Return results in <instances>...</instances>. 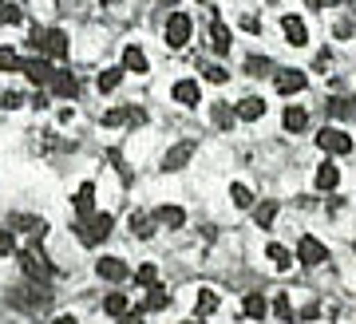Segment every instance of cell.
Here are the masks:
<instances>
[{
  "mask_svg": "<svg viewBox=\"0 0 356 324\" xmlns=\"http://www.w3.org/2000/svg\"><path fill=\"white\" fill-rule=\"evenodd\" d=\"M229 198H234V206H238V210H245V206L254 202V194H250V186H242V182H234V186H229Z\"/></svg>",
  "mask_w": 356,
  "mask_h": 324,
  "instance_id": "obj_31",
  "label": "cell"
},
{
  "mask_svg": "<svg viewBox=\"0 0 356 324\" xmlns=\"http://www.w3.org/2000/svg\"><path fill=\"white\" fill-rule=\"evenodd\" d=\"M305 127H309V111H305V107H297V103L285 107V131H289V135H301Z\"/></svg>",
  "mask_w": 356,
  "mask_h": 324,
  "instance_id": "obj_15",
  "label": "cell"
},
{
  "mask_svg": "<svg viewBox=\"0 0 356 324\" xmlns=\"http://www.w3.org/2000/svg\"><path fill=\"white\" fill-rule=\"evenodd\" d=\"M48 88H51V95H60V99H72V95L79 91V83H76V75H72V72H56Z\"/></svg>",
  "mask_w": 356,
  "mask_h": 324,
  "instance_id": "obj_11",
  "label": "cell"
},
{
  "mask_svg": "<svg viewBox=\"0 0 356 324\" xmlns=\"http://www.w3.org/2000/svg\"><path fill=\"white\" fill-rule=\"evenodd\" d=\"M242 309H245V316H254V321H261V316H266V297H257V293H250V297L242 300Z\"/></svg>",
  "mask_w": 356,
  "mask_h": 324,
  "instance_id": "obj_28",
  "label": "cell"
},
{
  "mask_svg": "<svg viewBox=\"0 0 356 324\" xmlns=\"http://www.w3.org/2000/svg\"><path fill=\"white\" fill-rule=\"evenodd\" d=\"M95 269H99L103 281H127V261H119V257H103Z\"/></svg>",
  "mask_w": 356,
  "mask_h": 324,
  "instance_id": "obj_14",
  "label": "cell"
},
{
  "mask_svg": "<svg viewBox=\"0 0 356 324\" xmlns=\"http://www.w3.org/2000/svg\"><path fill=\"white\" fill-rule=\"evenodd\" d=\"M103 309L111 312V316H127V309H131L127 293H107V300H103Z\"/></svg>",
  "mask_w": 356,
  "mask_h": 324,
  "instance_id": "obj_24",
  "label": "cell"
},
{
  "mask_svg": "<svg viewBox=\"0 0 356 324\" xmlns=\"http://www.w3.org/2000/svg\"><path fill=\"white\" fill-rule=\"evenodd\" d=\"M273 312H277L281 321H293V305H289V297H285V293H281V297L273 300Z\"/></svg>",
  "mask_w": 356,
  "mask_h": 324,
  "instance_id": "obj_39",
  "label": "cell"
},
{
  "mask_svg": "<svg viewBox=\"0 0 356 324\" xmlns=\"http://www.w3.org/2000/svg\"><path fill=\"white\" fill-rule=\"evenodd\" d=\"M20 269H24V277L28 281H40V285H48L51 277H56V269L48 265V257L40 253V245L36 241H28L24 250H20Z\"/></svg>",
  "mask_w": 356,
  "mask_h": 324,
  "instance_id": "obj_1",
  "label": "cell"
},
{
  "mask_svg": "<svg viewBox=\"0 0 356 324\" xmlns=\"http://www.w3.org/2000/svg\"><path fill=\"white\" fill-rule=\"evenodd\" d=\"M20 20H24V13L8 0H0V24H20Z\"/></svg>",
  "mask_w": 356,
  "mask_h": 324,
  "instance_id": "obj_32",
  "label": "cell"
},
{
  "mask_svg": "<svg viewBox=\"0 0 356 324\" xmlns=\"http://www.w3.org/2000/svg\"><path fill=\"white\" fill-rule=\"evenodd\" d=\"M13 225H16V229H24L28 241H40V237H44V229H48V225H44V218H13Z\"/></svg>",
  "mask_w": 356,
  "mask_h": 324,
  "instance_id": "obj_21",
  "label": "cell"
},
{
  "mask_svg": "<svg viewBox=\"0 0 356 324\" xmlns=\"http://www.w3.org/2000/svg\"><path fill=\"white\" fill-rule=\"evenodd\" d=\"M254 218H257V225H261V229H269V225H273V218H277V202H261V206L254 210Z\"/></svg>",
  "mask_w": 356,
  "mask_h": 324,
  "instance_id": "obj_27",
  "label": "cell"
},
{
  "mask_svg": "<svg viewBox=\"0 0 356 324\" xmlns=\"http://www.w3.org/2000/svg\"><path fill=\"white\" fill-rule=\"evenodd\" d=\"M32 44H36L48 60H64L67 56V32H60V28H36V32H32Z\"/></svg>",
  "mask_w": 356,
  "mask_h": 324,
  "instance_id": "obj_2",
  "label": "cell"
},
{
  "mask_svg": "<svg viewBox=\"0 0 356 324\" xmlns=\"http://www.w3.org/2000/svg\"><path fill=\"white\" fill-rule=\"evenodd\" d=\"M266 253H269V261L277 265V269H289V265H293V253L285 250V245H277V241H269Z\"/></svg>",
  "mask_w": 356,
  "mask_h": 324,
  "instance_id": "obj_25",
  "label": "cell"
},
{
  "mask_svg": "<svg viewBox=\"0 0 356 324\" xmlns=\"http://www.w3.org/2000/svg\"><path fill=\"white\" fill-rule=\"evenodd\" d=\"M210 48H214L218 56H226V51H229V28L222 24V20L210 24Z\"/></svg>",
  "mask_w": 356,
  "mask_h": 324,
  "instance_id": "obj_19",
  "label": "cell"
},
{
  "mask_svg": "<svg viewBox=\"0 0 356 324\" xmlns=\"http://www.w3.org/2000/svg\"><path fill=\"white\" fill-rule=\"evenodd\" d=\"M51 324H79V321H76V316H56Z\"/></svg>",
  "mask_w": 356,
  "mask_h": 324,
  "instance_id": "obj_45",
  "label": "cell"
},
{
  "mask_svg": "<svg viewBox=\"0 0 356 324\" xmlns=\"http://www.w3.org/2000/svg\"><path fill=\"white\" fill-rule=\"evenodd\" d=\"M154 225L182 229V225H186V210H178V206H159V210H154Z\"/></svg>",
  "mask_w": 356,
  "mask_h": 324,
  "instance_id": "obj_10",
  "label": "cell"
},
{
  "mask_svg": "<svg viewBox=\"0 0 356 324\" xmlns=\"http://www.w3.org/2000/svg\"><path fill=\"white\" fill-rule=\"evenodd\" d=\"M309 4H317V8H329V4H341V0H309Z\"/></svg>",
  "mask_w": 356,
  "mask_h": 324,
  "instance_id": "obj_44",
  "label": "cell"
},
{
  "mask_svg": "<svg viewBox=\"0 0 356 324\" xmlns=\"http://www.w3.org/2000/svg\"><path fill=\"white\" fill-rule=\"evenodd\" d=\"M317 190H337V182H341V166H332V162H321L317 166Z\"/></svg>",
  "mask_w": 356,
  "mask_h": 324,
  "instance_id": "obj_16",
  "label": "cell"
},
{
  "mask_svg": "<svg viewBox=\"0 0 356 324\" xmlns=\"http://www.w3.org/2000/svg\"><path fill=\"white\" fill-rule=\"evenodd\" d=\"M305 72H297V67H285V72H277V79H273V88L281 91V95H297V91H305Z\"/></svg>",
  "mask_w": 356,
  "mask_h": 324,
  "instance_id": "obj_7",
  "label": "cell"
},
{
  "mask_svg": "<svg viewBox=\"0 0 356 324\" xmlns=\"http://www.w3.org/2000/svg\"><path fill=\"white\" fill-rule=\"evenodd\" d=\"M234 111H238V119H245V123H254V119H261V115H266V103L257 99V95H250V99H242L238 107H234Z\"/></svg>",
  "mask_w": 356,
  "mask_h": 324,
  "instance_id": "obj_17",
  "label": "cell"
},
{
  "mask_svg": "<svg viewBox=\"0 0 356 324\" xmlns=\"http://www.w3.org/2000/svg\"><path fill=\"white\" fill-rule=\"evenodd\" d=\"M166 305H170V293H166V289H159V285L147 289V300H143V309L147 312H163Z\"/></svg>",
  "mask_w": 356,
  "mask_h": 324,
  "instance_id": "obj_22",
  "label": "cell"
},
{
  "mask_svg": "<svg viewBox=\"0 0 356 324\" xmlns=\"http://www.w3.org/2000/svg\"><path fill=\"white\" fill-rule=\"evenodd\" d=\"M281 32H285V40H289L293 48H305L309 44V32H305L301 16H281Z\"/></svg>",
  "mask_w": 356,
  "mask_h": 324,
  "instance_id": "obj_8",
  "label": "cell"
},
{
  "mask_svg": "<svg viewBox=\"0 0 356 324\" xmlns=\"http://www.w3.org/2000/svg\"><path fill=\"white\" fill-rule=\"evenodd\" d=\"M111 213H95V218H91V222H83L79 225V241H83V245H99V241H107V237H111Z\"/></svg>",
  "mask_w": 356,
  "mask_h": 324,
  "instance_id": "obj_3",
  "label": "cell"
},
{
  "mask_svg": "<svg viewBox=\"0 0 356 324\" xmlns=\"http://www.w3.org/2000/svg\"><path fill=\"white\" fill-rule=\"evenodd\" d=\"M245 72L250 75H269L273 72V63H269L266 56H250V60H245Z\"/></svg>",
  "mask_w": 356,
  "mask_h": 324,
  "instance_id": "obj_34",
  "label": "cell"
},
{
  "mask_svg": "<svg viewBox=\"0 0 356 324\" xmlns=\"http://www.w3.org/2000/svg\"><path fill=\"white\" fill-rule=\"evenodd\" d=\"M191 32H194V24H191L186 13H175L170 20H166V44H170V48H186Z\"/></svg>",
  "mask_w": 356,
  "mask_h": 324,
  "instance_id": "obj_4",
  "label": "cell"
},
{
  "mask_svg": "<svg viewBox=\"0 0 356 324\" xmlns=\"http://www.w3.org/2000/svg\"><path fill=\"white\" fill-rule=\"evenodd\" d=\"M191 159H194V143H175V147L166 150L163 170H182V166H186Z\"/></svg>",
  "mask_w": 356,
  "mask_h": 324,
  "instance_id": "obj_9",
  "label": "cell"
},
{
  "mask_svg": "<svg viewBox=\"0 0 356 324\" xmlns=\"http://www.w3.org/2000/svg\"><path fill=\"white\" fill-rule=\"evenodd\" d=\"M332 115H337V119H341V115H348V103H341V99H332V107H329Z\"/></svg>",
  "mask_w": 356,
  "mask_h": 324,
  "instance_id": "obj_41",
  "label": "cell"
},
{
  "mask_svg": "<svg viewBox=\"0 0 356 324\" xmlns=\"http://www.w3.org/2000/svg\"><path fill=\"white\" fill-rule=\"evenodd\" d=\"M191 324H198V321H191Z\"/></svg>",
  "mask_w": 356,
  "mask_h": 324,
  "instance_id": "obj_48",
  "label": "cell"
},
{
  "mask_svg": "<svg viewBox=\"0 0 356 324\" xmlns=\"http://www.w3.org/2000/svg\"><path fill=\"white\" fill-rule=\"evenodd\" d=\"M123 67H127V72H135V75H143V72H147V56H143V48H139V44H131V48H123Z\"/></svg>",
  "mask_w": 356,
  "mask_h": 324,
  "instance_id": "obj_18",
  "label": "cell"
},
{
  "mask_svg": "<svg viewBox=\"0 0 356 324\" xmlns=\"http://www.w3.org/2000/svg\"><path fill=\"white\" fill-rule=\"evenodd\" d=\"M119 324H143L139 312H127V316H119Z\"/></svg>",
  "mask_w": 356,
  "mask_h": 324,
  "instance_id": "obj_42",
  "label": "cell"
},
{
  "mask_svg": "<svg viewBox=\"0 0 356 324\" xmlns=\"http://www.w3.org/2000/svg\"><path fill=\"white\" fill-rule=\"evenodd\" d=\"M242 24H245V28H250V32H257V28H261V24H257V16H250V13H245V16H242Z\"/></svg>",
  "mask_w": 356,
  "mask_h": 324,
  "instance_id": "obj_43",
  "label": "cell"
},
{
  "mask_svg": "<svg viewBox=\"0 0 356 324\" xmlns=\"http://www.w3.org/2000/svg\"><path fill=\"white\" fill-rule=\"evenodd\" d=\"M317 147L329 150V154H348V150H353V138L344 135L341 127H325L317 135Z\"/></svg>",
  "mask_w": 356,
  "mask_h": 324,
  "instance_id": "obj_5",
  "label": "cell"
},
{
  "mask_svg": "<svg viewBox=\"0 0 356 324\" xmlns=\"http://www.w3.org/2000/svg\"><path fill=\"white\" fill-rule=\"evenodd\" d=\"M175 99L182 103V107H194V103H198V83H194V79H178L175 83Z\"/></svg>",
  "mask_w": 356,
  "mask_h": 324,
  "instance_id": "obj_20",
  "label": "cell"
},
{
  "mask_svg": "<svg viewBox=\"0 0 356 324\" xmlns=\"http://www.w3.org/2000/svg\"><path fill=\"white\" fill-rule=\"evenodd\" d=\"M135 281H139V285H147V289H151V285H159V269H154L151 261H147V265H139V273H135Z\"/></svg>",
  "mask_w": 356,
  "mask_h": 324,
  "instance_id": "obj_35",
  "label": "cell"
},
{
  "mask_svg": "<svg viewBox=\"0 0 356 324\" xmlns=\"http://www.w3.org/2000/svg\"><path fill=\"white\" fill-rule=\"evenodd\" d=\"M218 309V293L214 289H198V316H210Z\"/></svg>",
  "mask_w": 356,
  "mask_h": 324,
  "instance_id": "obj_29",
  "label": "cell"
},
{
  "mask_svg": "<svg viewBox=\"0 0 356 324\" xmlns=\"http://www.w3.org/2000/svg\"><path fill=\"white\" fill-rule=\"evenodd\" d=\"M103 4H111V0H103Z\"/></svg>",
  "mask_w": 356,
  "mask_h": 324,
  "instance_id": "obj_47",
  "label": "cell"
},
{
  "mask_svg": "<svg viewBox=\"0 0 356 324\" xmlns=\"http://www.w3.org/2000/svg\"><path fill=\"white\" fill-rule=\"evenodd\" d=\"M210 119H214V127L229 131V127H234V119H238V111H234L229 103H214V111H210Z\"/></svg>",
  "mask_w": 356,
  "mask_h": 324,
  "instance_id": "obj_23",
  "label": "cell"
},
{
  "mask_svg": "<svg viewBox=\"0 0 356 324\" xmlns=\"http://www.w3.org/2000/svg\"><path fill=\"white\" fill-rule=\"evenodd\" d=\"M0 107H4V111H16V107H24V95H20V91H4V95H0Z\"/></svg>",
  "mask_w": 356,
  "mask_h": 324,
  "instance_id": "obj_37",
  "label": "cell"
},
{
  "mask_svg": "<svg viewBox=\"0 0 356 324\" xmlns=\"http://www.w3.org/2000/svg\"><path fill=\"white\" fill-rule=\"evenodd\" d=\"M16 250V237H13V229H0V257L4 253H13Z\"/></svg>",
  "mask_w": 356,
  "mask_h": 324,
  "instance_id": "obj_40",
  "label": "cell"
},
{
  "mask_svg": "<svg viewBox=\"0 0 356 324\" xmlns=\"http://www.w3.org/2000/svg\"><path fill=\"white\" fill-rule=\"evenodd\" d=\"M76 213H79V222H91L95 218V186H79V194H76Z\"/></svg>",
  "mask_w": 356,
  "mask_h": 324,
  "instance_id": "obj_13",
  "label": "cell"
},
{
  "mask_svg": "<svg viewBox=\"0 0 356 324\" xmlns=\"http://www.w3.org/2000/svg\"><path fill=\"white\" fill-rule=\"evenodd\" d=\"M20 67H24V60L13 48H0V72H20Z\"/></svg>",
  "mask_w": 356,
  "mask_h": 324,
  "instance_id": "obj_30",
  "label": "cell"
},
{
  "mask_svg": "<svg viewBox=\"0 0 356 324\" xmlns=\"http://www.w3.org/2000/svg\"><path fill=\"white\" fill-rule=\"evenodd\" d=\"M163 4H175V0H163Z\"/></svg>",
  "mask_w": 356,
  "mask_h": 324,
  "instance_id": "obj_46",
  "label": "cell"
},
{
  "mask_svg": "<svg viewBox=\"0 0 356 324\" xmlns=\"http://www.w3.org/2000/svg\"><path fill=\"white\" fill-rule=\"evenodd\" d=\"M20 72L32 79V83H51V75H56V67H51L48 60H24V67Z\"/></svg>",
  "mask_w": 356,
  "mask_h": 324,
  "instance_id": "obj_12",
  "label": "cell"
},
{
  "mask_svg": "<svg viewBox=\"0 0 356 324\" xmlns=\"http://www.w3.org/2000/svg\"><path fill=\"white\" fill-rule=\"evenodd\" d=\"M297 261L309 265V269H313V265H325L329 261V250L321 245L317 237H301V241H297Z\"/></svg>",
  "mask_w": 356,
  "mask_h": 324,
  "instance_id": "obj_6",
  "label": "cell"
},
{
  "mask_svg": "<svg viewBox=\"0 0 356 324\" xmlns=\"http://www.w3.org/2000/svg\"><path fill=\"white\" fill-rule=\"evenodd\" d=\"M202 75H206V79H210V83H226V67H218V63H206V67H202Z\"/></svg>",
  "mask_w": 356,
  "mask_h": 324,
  "instance_id": "obj_38",
  "label": "cell"
},
{
  "mask_svg": "<svg viewBox=\"0 0 356 324\" xmlns=\"http://www.w3.org/2000/svg\"><path fill=\"white\" fill-rule=\"evenodd\" d=\"M119 123H131V111H123V107H111V111L103 115V127H119Z\"/></svg>",
  "mask_w": 356,
  "mask_h": 324,
  "instance_id": "obj_36",
  "label": "cell"
},
{
  "mask_svg": "<svg viewBox=\"0 0 356 324\" xmlns=\"http://www.w3.org/2000/svg\"><path fill=\"white\" fill-rule=\"evenodd\" d=\"M154 218H147V213H135V218H131V229H135V237H151L154 229Z\"/></svg>",
  "mask_w": 356,
  "mask_h": 324,
  "instance_id": "obj_33",
  "label": "cell"
},
{
  "mask_svg": "<svg viewBox=\"0 0 356 324\" xmlns=\"http://www.w3.org/2000/svg\"><path fill=\"white\" fill-rule=\"evenodd\" d=\"M119 83H123V72H119V67H107V72L99 75V91H103V95H111Z\"/></svg>",
  "mask_w": 356,
  "mask_h": 324,
  "instance_id": "obj_26",
  "label": "cell"
}]
</instances>
